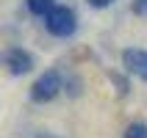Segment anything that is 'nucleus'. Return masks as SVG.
Listing matches in <instances>:
<instances>
[{"mask_svg":"<svg viewBox=\"0 0 147 138\" xmlns=\"http://www.w3.org/2000/svg\"><path fill=\"white\" fill-rule=\"evenodd\" d=\"M47 31L53 36H72L75 33V11L67 6H53L47 11Z\"/></svg>","mask_w":147,"mask_h":138,"instance_id":"obj_1","label":"nucleus"},{"mask_svg":"<svg viewBox=\"0 0 147 138\" xmlns=\"http://www.w3.org/2000/svg\"><path fill=\"white\" fill-rule=\"evenodd\" d=\"M58 91H61V80H58V75H56V72H45L39 80L33 83L31 97L36 99V102H50Z\"/></svg>","mask_w":147,"mask_h":138,"instance_id":"obj_2","label":"nucleus"},{"mask_svg":"<svg viewBox=\"0 0 147 138\" xmlns=\"http://www.w3.org/2000/svg\"><path fill=\"white\" fill-rule=\"evenodd\" d=\"M122 61H125V66H128V72H133L136 77L147 80V53L144 50H125Z\"/></svg>","mask_w":147,"mask_h":138,"instance_id":"obj_3","label":"nucleus"},{"mask_svg":"<svg viewBox=\"0 0 147 138\" xmlns=\"http://www.w3.org/2000/svg\"><path fill=\"white\" fill-rule=\"evenodd\" d=\"M6 64H8V69H11L14 75H25L33 66V58L28 55V53H22V50H11V53L6 55Z\"/></svg>","mask_w":147,"mask_h":138,"instance_id":"obj_4","label":"nucleus"},{"mask_svg":"<svg viewBox=\"0 0 147 138\" xmlns=\"http://www.w3.org/2000/svg\"><path fill=\"white\" fill-rule=\"evenodd\" d=\"M28 8H31L33 14H47L50 8H53V0H28Z\"/></svg>","mask_w":147,"mask_h":138,"instance_id":"obj_5","label":"nucleus"},{"mask_svg":"<svg viewBox=\"0 0 147 138\" xmlns=\"http://www.w3.org/2000/svg\"><path fill=\"white\" fill-rule=\"evenodd\" d=\"M125 138H147V124H131L125 130Z\"/></svg>","mask_w":147,"mask_h":138,"instance_id":"obj_6","label":"nucleus"},{"mask_svg":"<svg viewBox=\"0 0 147 138\" xmlns=\"http://www.w3.org/2000/svg\"><path fill=\"white\" fill-rule=\"evenodd\" d=\"M133 11L142 14V17H147V0H136V3H133Z\"/></svg>","mask_w":147,"mask_h":138,"instance_id":"obj_7","label":"nucleus"},{"mask_svg":"<svg viewBox=\"0 0 147 138\" xmlns=\"http://www.w3.org/2000/svg\"><path fill=\"white\" fill-rule=\"evenodd\" d=\"M89 3H92L94 8H106V6H111L114 0H89Z\"/></svg>","mask_w":147,"mask_h":138,"instance_id":"obj_8","label":"nucleus"},{"mask_svg":"<svg viewBox=\"0 0 147 138\" xmlns=\"http://www.w3.org/2000/svg\"><path fill=\"white\" fill-rule=\"evenodd\" d=\"M39 138H53V135H39Z\"/></svg>","mask_w":147,"mask_h":138,"instance_id":"obj_9","label":"nucleus"}]
</instances>
